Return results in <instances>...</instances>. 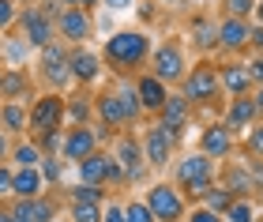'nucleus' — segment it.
Masks as SVG:
<instances>
[{
    "label": "nucleus",
    "instance_id": "nucleus-1",
    "mask_svg": "<svg viewBox=\"0 0 263 222\" xmlns=\"http://www.w3.org/2000/svg\"><path fill=\"white\" fill-rule=\"evenodd\" d=\"M151 49H154V38L147 27H124V30H113L102 45V64L109 72L124 76V79H136L151 61Z\"/></svg>",
    "mask_w": 263,
    "mask_h": 222
},
{
    "label": "nucleus",
    "instance_id": "nucleus-2",
    "mask_svg": "<svg viewBox=\"0 0 263 222\" xmlns=\"http://www.w3.org/2000/svg\"><path fill=\"white\" fill-rule=\"evenodd\" d=\"M177 95L192 109H207V113L226 109V98H222V87H218V68H214V61H207V57H199L196 64H188L184 79L177 83Z\"/></svg>",
    "mask_w": 263,
    "mask_h": 222
},
{
    "label": "nucleus",
    "instance_id": "nucleus-3",
    "mask_svg": "<svg viewBox=\"0 0 263 222\" xmlns=\"http://www.w3.org/2000/svg\"><path fill=\"white\" fill-rule=\"evenodd\" d=\"M214 181H218V162H211L207 155H199L196 147L184 151L181 158H173V184H177V192L188 200V207L199 203Z\"/></svg>",
    "mask_w": 263,
    "mask_h": 222
},
{
    "label": "nucleus",
    "instance_id": "nucleus-4",
    "mask_svg": "<svg viewBox=\"0 0 263 222\" xmlns=\"http://www.w3.org/2000/svg\"><path fill=\"white\" fill-rule=\"evenodd\" d=\"M147 72L154 79H162L170 90H177V83L184 79L188 72V53H184V42L181 38H170V42H158L151 49V61H147Z\"/></svg>",
    "mask_w": 263,
    "mask_h": 222
},
{
    "label": "nucleus",
    "instance_id": "nucleus-5",
    "mask_svg": "<svg viewBox=\"0 0 263 222\" xmlns=\"http://www.w3.org/2000/svg\"><path fill=\"white\" fill-rule=\"evenodd\" d=\"M143 203L151 207L154 222H184L188 215V200L177 192L173 181H151L147 192H143Z\"/></svg>",
    "mask_w": 263,
    "mask_h": 222
},
{
    "label": "nucleus",
    "instance_id": "nucleus-6",
    "mask_svg": "<svg viewBox=\"0 0 263 222\" xmlns=\"http://www.w3.org/2000/svg\"><path fill=\"white\" fill-rule=\"evenodd\" d=\"M64 95L57 90H45V95H34L30 109H27V132L42 136V132H64Z\"/></svg>",
    "mask_w": 263,
    "mask_h": 222
},
{
    "label": "nucleus",
    "instance_id": "nucleus-7",
    "mask_svg": "<svg viewBox=\"0 0 263 222\" xmlns=\"http://www.w3.org/2000/svg\"><path fill=\"white\" fill-rule=\"evenodd\" d=\"M113 158H117V166H121V173H124V184H143V177L151 173L147 158H143V147H139V136L132 132V128H124V132L117 136Z\"/></svg>",
    "mask_w": 263,
    "mask_h": 222
},
{
    "label": "nucleus",
    "instance_id": "nucleus-8",
    "mask_svg": "<svg viewBox=\"0 0 263 222\" xmlns=\"http://www.w3.org/2000/svg\"><path fill=\"white\" fill-rule=\"evenodd\" d=\"M15 23H19V34L27 38V45H30L34 53L45 49L49 42H57L53 15H49V11H42L38 4H23V8H19V15H15Z\"/></svg>",
    "mask_w": 263,
    "mask_h": 222
},
{
    "label": "nucleus",
    "instance_id": "nucleus-9",
    "mask_svg": "<svg viewBox=\"0 0 263 222\" xmlns=\"http://www.w3.org/2000/svg\"><path fill=\"white\" fill-rule=\"evenodd\" d=\"M53 27H57V42H64L68 49L76 45H87L90 34H94V15L83 8H61L53 15Z\"/></svg>",
    "mask_w": 263,
    "mask_h": 222
},
{
    "label": "nucleus",
    "instance_id": "nucleus-10",
    "mask_svg": "<svg viewBox=\"0 0 263 222\" xmlns=\"http://www.w3.org/2000/svg\"><path fill=\"white\" fill-rule=\"evenodd\" d=\"M196 151H199V155H207L211 162H230V158L237 155V136L218 121V117H214V121H207V124L199 128Z\"/></svg>",
    "mask_w": 263,
    "mask_h": 222
},
{
    "label": "nucleus",
    "instance_id": "nucleus-11",
    "mask_svg": "<svg viewBox=\"0 0 263 222\" xmlns=\"http://www.w3.org/2000/svg\"><path fill=\"white\" fill-rule=\"evenodd\" d=\"M38 76L49 83V90H61L71 83V76H68V45L64 42H49L45 49H38Z\"/></svg>",
    "mask_w": 263,
    "mask_h": 222
},
{
    "label": "nucleus",
    "instance_id": "nucleus-12",
    "mask_svg": "<svg viewBox=\"0 0 263 222\" xmlns=\"http://www.w3.org/2000/svg\"><path fill=\"white\" fill-rule=\"evenodd\" d=\"M192 113H196V109L188 106V102L177 95V90H170V98H165V106L158 109V121H154V124H158L162 132L170 136L177 147H181V139H184V132H188V124H192Z\"/></svg>",
    "mask_w": 263,
    "mask_h": 222
},
{
    "label": "nucleus",
    "instance_id": "nucleus-13",
    "mask_svg": "<svg viewBox=\"0 0 263 222\" xmlns=\"http://www.w3.org/2000/svg\"><path fill=\"white\" fill-rule=\"evenodd\" d=\"M139 147H143V158H147V170H154V173L170 170V162H173V155H177V143L162 132L158 124H147V128H143Z\"/></svg>",
    "mask_w": 263,
    "mask_h": 222
},
{
    "label": "nucleus",
    "instance_id": "nucleus-14",
    "mask_svg": "<svg viewBox=\"0 0 263 222\" xmlns=\"http://www.w3.org/2000/svg\"><path fill=\"white\" fill-rule=\"evenodd\" d=\"M68 76L76 87H94L105 76V64L90 45H76V49H68Z\"/></svg>",
    "mask_w": 263,
    "mask_h": 222
},
{
    "label": "nucleus",
    "instance_id": "nucleus-15",
    "mask_svg": "<svg viewBox=\"0 0 263 222\" xmlns=\"http://www.w3.org/2000/svg\"><path fill=\"white\" fill-rule=\"evenodd\" d=\"M98 147H102V139H98V128L94 124H68L64 143H61V158L76 166V162H83L87 155H94Z\"/></svg>",
    "mask_w": 263,
    "mask_h": 222
},
{
    "label": "nucleus",
    "instance_id": "nucleus-16",
    "mask_svg": "<svg viewBox=\"0 0 263 222\" xmlns=\"http://www.w3.org/2000/svg\"><path fill=\"white\" fill-rule=\"evenodd\" d=\"M214 68H218V87H222V98H226V102L252 95V79H248L245 61L230 57V61H222V64H214Z\"/></svg>",
    "mask_w": 263,
    "mask_h": 222
},
{
    "label": "nucleus",
    "instance_id": "nucleus-17",
    "mask_svg": "<svg viewBox=\"0 0 263 222\" xmlns=\"http://www.w3.org/2000/svg\"><path fill=\"white\" fill-rule=\"evenodd\" d=\"M132 87H136V98H139V109L147 117H158V109L165 106V98H170V87L162 83V79H154L147 68L132 79Z\"/></svg>",
    "mask_w": 263,
    "mask_h": 222
},
{
    "label": "nucleus",
    "instance_id": "nucleus-18",
    "mask_svg": "<svg viewBox=\"0 0 263 222\" xmlns=\"http://www.w3.org/2000/svg\"><path fill=\"white\" fill-rule=\"evenodd\" d=\"M94 124H102L105 132H117V128H128V117H124V106H121V98H117V90H98L94 95Z\"/></svg>",
    "mask_w": 263,
    "mask_h": 222
},
{
    "label": "nucleus",
    "instance_id": "nucleus-19",
    "mask_svg": "<svg viewBox=\"0 0 263 222\" xmlns=\"http://www.w3.org/2000/svg\"><path fill=\"white\" fill-rule=\"evenodd\" d=\"M218 121L230 128L233 136H241V132H248L256 121H263V117H259V109H256L252 95H245V98H230V102H226V109H222Z\"/></svg>",
    "mask_w": 263,
    "mask_h": 222
},
{
    "label": "nucleus",
    "instance_id": "nucleus-20",
    "mask_svg": "<svg viewBox=\"0 0 263 222\" xmlns=\"http://www.w3.org/2000/svg\"><path fill=\"white\" fill-rule=\"evenodd\" d=\"M248 30H252V23H248V19H230V15H222V19H218V53H226V57L245 53V49H248Z\"/></svg>",
    "mask_w": 263,
    "mask_h": 222
},
{
    "label": "nucleus",
    "instance_id": "nucleus-21",
    "mask_svg": "<svg viewBox=\"0 0 263 222\" xmlns=\"http://www.w3.org/2000/svg\"><path fill=\"white\" fill-rule=\"evenodd\" d=\"M188 45H192L199 57L218 53V19H207V15L192 19L188 23Z\"/></svg>",
    "mask_w": 263,
    "mask_h": 222
},
{
    "label": "nucleus",
    "instance_id": "nucleus-22",
    "mask_svg": "<svg viewBox=\"0 0 263 222\" xmlns=\"http://www.w3.org/2000/svg\"><path fill=\"white\" fill-rule=\"evenodd\" d=\"M11 218L15 222H53L57 218V203L49 196H38V200H15L11 203Z\"/></svg>",
    "mask_w": 263,
    "mask_h": 222
},
{
    "label": "nucleus",
    "instance_id": "nucleus-23",
    "mask_svg": "<svg viewBox=\"0 0 263 222\" xmlns=\"http://www.w3.org/2000/svg\"><path fill=\"white\" fill-rule=\"evenodd\" d=\"M113 155L109 151H94V155H87L83 162H76V173H79V184H102L105 189V170H109Z\"/></svg>",
    "mask_w": 263,
    "mask_h": 222
},
{
    "label": "nucleus",
    "instance_id": "nucleus-24",
    "mask_svg": "<svg viewBox=\"0 0 263 222\" xmlns=\"http://www.w3.org/2000/svg\"><path fill=\"white\" fill-rule=\"evenodd\" d=\"M45 196V181L38 170H15L11 177V200H38Z\"/></svg>",
    "mask_w": 263,
    "mask_h": 222
},
{
    "label": "nucleus",
    "instance_id": "nucleus-25",
    "mask_svg": "<svg viewBox=\"0 0 263 222\" xmlns=\"http://www.w3.org/2000/svg\"><path fill=\"white\" fill-rule=\"evenodd\" d=\"M30 95V76L23 68H4L0 72V98L4 102H23Z\"/></svg>",
    "mask_w": 263,
    "mask_h": 222
},
{
    "label": "nucleus",
    "instance_id": "nucleus-26",
    "mask_svg": "<svg viewBox=\"0 0 263 222\" xmlns=\"http://www.w3.org/2000/svg\"><path fill=\"white\" fill-rule=\"evenodd\" d=\"M64 121L68 124H94V95H83V90L68 95L64 98Z\"/></svg>",
    "mask_w": 263,
    "mask_h": 222
},
{
    "label": "nucleus",
    "instance_id": "nucleus-27",
    "mask_svg": "<svg viewBox=\"0 0 263 222\" xmlns=\"http://www.w3.org/2000/svg\"><path fill=\"white\" fill-rule=\"evenodd\" d=\"M0 128L11 132V136L27 132V106H23V102H4V106H0Z\"/></svg>",
    "mask_w": 263,
    "mask_h": 222
},
{
    "label": "nucleus",
    "instance_id": "nucleus-28",
    "mask_svg": "<svg viewBox=\"0 0 263 222\" xmlns=\"http://www.w3.org/2000/svg\"><path fill=\"white\" fill-rule=\"evenodd\" d=\"M8 158H11V166H15V170H38V162L45 155L34 147V139H23V143H15V147L8 151Z\"/></svg>",
    "mask_w": 263,
    "mask_h": 222
},
{
    "label": "nucleus",
    "instance_id": "nucleus-29",
    "mask_svg": "<svg viewBox=\"0 0 263 222\" xmlns=\"http://www.w3.org/2000/svg\"><path fill=\"white\" fill-rule=\"evenodd\" d=\"M233 200H237V196H233L230 189H226L222 181H214L211 189H207V196L199 200V207H207V211H214V215H226V211H230V203H233Z\"/></svg>",
    "mask_w": 263,
    "mask_h": 222
},
{
    "label": "nucleus",
    "instance_id": "nucleus-30",
    "mask_svg": "<svg viewBox=\"0 0 263 222\" xmlns=\"http://www.w3.org/2000/svg\"><path fill=\"white\" fill-rule=\"evenodd\" d=\"M34 49L27 45V38H19V34H4V64L8 68H23V61H27Z\"/></svg>",
    "mask_w": 263,
    "mask_h": 222
},
{
    "label": "nucleus",
    "instance_id": "nucleus-31",
    "mask_svg": "<svg viewBox=\"0 0 263 222\" xmlns=\"http://www.w3.org/2000/svg\"><path fill=\"white\" fill-rule=\"evenodd\" d=\"M113 90H117V98H121V106H124L128 128H136L139 117H143V109H139V98H136V87H132V79H128V83H117Z\"/></svg>",
    "mask_w": 263,
    "mask_h": 222
},
{
    "label": "nucleus",
    "instance_id": "nucleus-32",
    "mask_svg": "<svg viewBox=\"0 0 263 222\" xmlns=\"http://www.w3.org/2000/svg\"><path fill=\"white\" fill-rule=\"evenodd\" d=\"M222 218H226V222H259V207H256L252 196H237Z\"/></svg>",
    "mask_w": 263,
    "mask_h": 222
},
{
    "label": "nucleus",
    "instance_id": "nucleus-33",
    "mask_svg": "<svg viewBox=\"0 0 263 222\" xmlns=\"http://www.w3.org/2000/svg\"><path fill=\"white\" fill-rule=\"evenodd\" d=\"M68 222H102V203L90 200H68Z\"/></svg>",
    "mask_w": 263,
    "mask_h": 222
},
{
    "label": "nucleus",
    "instance_id": "nucleus-34",
    "mask_svg": "<svg viewBox=\"0 0 263 222\" xmlns=\"http://www.w3.org/2000/svg\"><path fill=\"white\" fill-rule=\"evenodd\" d=\"M241 147H245V155L252 158V162H263V121H256L248 132H241Z\"/></svg>",
    "mask_w": 263,
    "mask_h": 222
},
{
    "label": "nucleus",
    "instance_id": "nucleus-35",
    "mask_svg": "<svg viewBox=\"0 0 263 222\" xmlns=\"http://www.w3.org/2000/svg\"><path fill=\"white\" fill-rule=\"evenodd\" d=\"M38 173H42V181H45V189L61 184V177H64V158H57V155H45V158L38 162Z\"/></svg>",
    "mask_w": 263,
    "mask_h": 222
},
{
    "label": "nucleus",
    "instance_id": "nucleus-36",
    "mask_svg": "<svg viewBox=\"0 0 263 222\" xmlns=\"http://www.w3.org/2000/svg\"><path fill=\"white\" fill-rule=\"evenodd\" d=\"M68 200H90V203H105V200H109V189H102V184H71V189H68Z\"/></svg>",
    "mask_w": 263,
    "mask_h": 222
},
{
    "label": "nucleus",
    "instance_id": "nucleus-37",
    "mask_svg": "<svg viewBox=\"0 0 263 222\" xmlns=\"http://www.w3.org/2000/svg\"><path fill=\"white\" fill-rule=\"evenodd\" d=\"M256 4H259V0H218L222 15H230V19H248V23H252Z\"/></svg>",
    "mask_w": 263,
    "mask_h": 222
},
{
    "label": "nucleus",
    "instance_id": "nucleus-38",
    "mask_svg": "<svg viewBox=\"0 0 263 222\" xmlns=\"http://www.w3.org/2000/svg\"><path fill=\"white\" fill-rule=\"evenodd\" d=\"M61 143H64V132H42V136H34V147H38L42 155H57V158H61Z\"/></svg>",
    "mask_w": 263,
    "mask_h": 222
},
{
    "label": "nucleus",
    "instance_id": "nucleus-39",
    "mask_svg": "<svg viewBox=\"0 0 263 222\" xmlns=\"http://www.w3.org/2000/svg\"><path fill=\"white\" fill-rule=\"evenodd\" d=\"M124 222H154V215L143 200H124Z\"/></svg>",
    "mask_w": 263,
    "mask_h": 222
},
{
    "label": "nucleus",
    "instance_id": "nucleus-40",
    "mask_svg": "<svg viewBox=\"0 0 263 222\" xmlns=\"http://www.w3.org/2000/svg\"><path fill=\"white\" fill-rule=\"evenodd\" d=\"M245 68H248V79H252V90H256V87H263V53L248 57Z\"/></svg>",
    "mask_w": 263,
    "mask_h": 222
},
{
    "label": "nucleus",
    "instance_id": "nucleus-41",
    "mask_svg": "<svg viewBox=\"0 0 263 222\" xmlns=\"http://www.w3.org/2000/svg\"><path fill=\"white\" fill-rule=\"evenodd\" d=\"M184 222H226V218L207 211V207H199V203H192V207H188V215H184Z\"/></svg>",
    "mask_w": 263,
    "mask_h": 222
},
{
    "label": "nucleus",
    "instance_id": "nucleus-42",
    "mask_svg": "<svg viewBox=\"0 0 263 222\" xmlns=\"http://www.w3.org/2000/svg\"><path fill=\"white\" fill-rule=\"evenodd\" d=\"M102 222H124V203L121 200H105L102 203Z\"/></svg>",
    "mask_w": 263,
    "mask_h": 222
},
{
    "label": "nucleus",
    "instance_id": "nucleus-43",
    "mask_svg": "<svg viewBox=\"0 0 263 222\" xmlns=\"http://www.w3.org/2000/svg\"><path fill=\"white\" fill-rule=\"evenodd\" d=\"M15 15H19V4H15V0H0V30H8L11 23H15Z\"/></svg>",
    "mask_w": 263,
    "mask_h": 222
},
{
    "label": "nucleus",
    "instance_id": "nucleus-44",
    "mask_svg": "<svg viewBox=\"0 0 263 222\" xmlns=\"http://www.w3.org/2000/svg\"><path fill=\"white\" fill-rule=\"evenodd\" d=\"M11 177H15V166H11V162H0V200L11 196Z\"/></svg>",
    "mask_w": 263,
    "mask_h": 222
},
{
    "label": "nucleus",
    "instance_id": "nucleus-45",
    "mask_svg": "<svg viewBox=\"0 0 263 222\" xmlns=\"http://www.w3.org/2000/svg\"><path fill=\"white\" fill-rule=\"evenodd\" d=\"M248 49L263 53V27H259V23H252V30H248Z\"/></svg>",
    "mask_w": 263,
    "mask_h": 222
},
{
    "label": "nucleus",
    "instance_id": "nucleus-46",
    "mask_svg": "<svg viewBox=\"0 0 263 222\" xmlns=\"http://www.w3.org/2000/svg\"><path fill=\"white\" fill-rule=\"evenodd\" d=\"M139 0H102V8L105 11H128V8H136Z\"/></svg>",
    "mask_w": 263,
    "mask_h": 222
},
{
    "label": "nucleus",
    "instance_id": "nucleus-47",
    "mask_svg": "<svg viewBox=\"0 0 263 222\" xmlns=\"http://www.w3.org/2000/svg\"><path fill=\"white\" fill-rule=\"evenodd\" d=\"M38 8L49 11V15H57V11H61V4H57V0H38Z\"/></svg>",
    "mask_w": 263,
    "mask_h": 222
},
{
    "label": "nucleus",
    "instance_id": "nucleus-48",
    "mask_svg": "<svg viewBox=\"0 0 263 222\" xmlns=\"http://www.w3.org/2000/svg\"><path fill=\"white\" fill-rule=\"evenodd\" d=\"M8 151H11V143H8V136H4V132H0V162H4V158H8Z\"/></svg>",
    "mask_w": 263,
    "mask_h": 222
},
{
    "label": "nucleus",
    "instance_id": "nucleus-49",
    "mask_svg": "<svg viewBox=\"0 0 263 222\" xmlns=\"http://www.w3.org/2000/svg\"><path fill=\"white\" fill-rule=\"evenodd\" d=\"M252 102H256V109H259V117H263V87L252 90Z\"/></svg>",
    "mask_w": 263,
    "mask_h": 222
},
{
    "label": "nucleus",
    "instance_id": "nucleus-50",
    "mask_svg": "<svg viewBox=\"0 0 263 222\" xmlns=\"http://www.w3.org/2000/svg\"><path fill=\"white\" fill-rule=\"evenodd\" d=\"M154 4H165V8H184L188 0H154Z\"/></svg>",
    "mask_w": 263,
    "mask_h": 222
},
{
    "label": "nucleus",
    "instance_id": "nucleus-51",
    "mask_svg": "<svg viewBox=\"0 0 263 222\" xmlns=\"http://www.w3.org/2000/svg\"><path fill=\"white\" fill-rule=\"evenodd\" d=\"M252 23H259V27H263V0L256 4V11H252Z\"/></svg>",
    "mask_w": 263,
    "mask_h": 222
},
{
    "label": "nucleus",
    "instance_id": "nucleus-52",
    "mask_svg": "<svg viewBox=\"0 0 263 222\" xmlns=\"http://www.w3.org/2000/svg\"><path fill=\"white\" fill-rule=\"evenodd\" d=\"M0 222H15L11 218V207H4V203H0Z\"/></svg>",
    "mask_w": 263,
    "mask_h": 222
},
{
    "label": "nucleus",
    "instance_id": "nucleus-53",
    "mask_svg": "<svg viewBox=\"0 0 263 222\" xmlns=\"http://www.w3.org/2000/svg\"><path fill=\"white\" fill-rule=\"evenodd\" d=\"M57 4H61V8H79L83 0H57Z\"/></svg>",
    "mask_w": 263,
    "mask_h": 222
},
{
    "label": "nucleus",
    "instance_id": "nucleus-54",
    "mask_svg": "<svg viewBox=\"0 0 263 222\" xmlns=\"http://www.w3.org/2000/svg\"><path fill=\"white\" fill-rule=\"evenodd\" d=\"M53 222H68V218H64V215H57V218H53Z\"/></svg>",
    "mask_w": 263,
    "mask_h": 222
},
{
    "label": "nucleus",
    "instance_id": "nucleus-55",
    "mask_svg": "<svg viewBox=\"0 0 263 222\" xmlns=\"http://www.w3.org/2000/svg\"><path fill=\"white\" fill-rule=\"evenodd\" d=\"M0 72H4V68H0Z\"/></svg>",
    "mask_w": 263,
    "mask_h": 222
}]
</instances>
